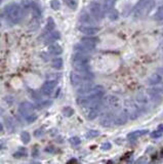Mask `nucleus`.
<instances>
[{
    "instance_id": "f257e3e1",
    "label": "nucleus",
    "mask_w": 163,
    "mask_h": 164,
    "mask_svg": "<svg viewBox=\"0 0 163 164\" xmlns=\"http://www.w3.org/2000/svg\"><path fill=\"white\" fill-rule=\"evenodd\" d=\"M4 15L11 24H19L24 18V9L17 3H10L4 7Z\"/></svg>"
},
{
    "instance_id": "f03ea898",
    "label": "nucleus",
    "mask_w": 163,
    "mask_h": 164,
    "mask_svg": "<svg viewBox=\"0 0 163 164\" xmlns=\"http://www.w3.org/2000/svg\"><path fill=\"white\" fill-rule=\"evenodd\" d=\"M155 6L154 0H140L133 8V15L136 18L147 17Z\"/></svg>"
},
{
    "instance_id": "7ed1b4c3",
    "label": "nucleus",
    "mask_w": 163,
    "mask_h": 164,
    "mask_svg": "<svg viewBox=\"0 0 163 164\" xmlns=\"http://www.w3.org/2000/svg\"><path fill=\"white\" fill-rule=\"evenodd\" d=\"M73 67L77 72H84L89 69V59L86 54L83 53H75L72 59Z\"/></svg>"
},
{
    "instance_id": "20e7f679",
    "label": "nucleus",
    "mask_w": 163,
    "mask_h": 164,
    "mask_svg": "<svg viewBox=\"0 0 163 164\" xmlns=\"http://www.w3.org/2000/svg\"><path fill=\"white\" fill-rule=\"evenodd\" d=\"M89 11H90V14L92 15V17H94V19H97V20H101V19H103L104 15H105L103 6L101 5V3L95 2V1L90 3Z\"/></svg>"
},
{
    "instance_id": "39448f33",
    "label": "nucleus",
    "mask_w": 163,
    "mask_h": 164,
    "mask_svg": "<svg viewBox=\"0 0 163 164\" xmlns=\"http://www.w3.org/2000/svg\"><path fill=\"white\" fill-rule=\"evenodd\" d=\"M104 94H105V88L103 87V86L95 85L91 88L90 92L87 94V96L91 102V101H94V99H101L104 96Z\"/></svg>"
},
{
    "instance_id": "423d86ee",
    "label": "nucleus",
    "mask_w": 163,
    "mask_h": 164,
    "mask_svg": "<svg viewBox=\"0 0 163 164\" xmlns=\"http://www.w3.org/2000/svg\"><path fill=\"white\" fill-rule=\"evenodd\" d=\"M115 120V115L112 112H106L102 115L100 119V124L104 127H110L112 124L114 123Z\"/></svg>"
},
{
    "instance_id": "0eeeda50",
    "label": "nucleus",
    "mask_w": 163,
    "mask_h": 164,
    "mask_svg": "<svg viewBox=\"0 0 163 164\" xmlns=\"http://www.w3.org/2000/svg\"><path fill=\"white\" fill-rule=\"evenodd\" d=\"M34 111V105H32L30 102H23L21 103L20 107H19V112L22 116L27 117L28 115L33 113Z\"/></svg>"
},
{
    "instance_id": "6e6552de",
    "label": "nucleus",
    "mask_w": 163,
    "mask_h": 164,
    "mask_svg": "<svg viewBox=\"0 0 163 164\" xmlns=\"http://www.w3.org/2000/svg\"><path fill=\"white\" fill-rule=\"evenodd\" d=\"M56 86V82L54 81V80H48V81H46L42 85V87H41V92H42V95H50L53 92Z\"/></svg>"
},
{
    "instance_id": "1a4fd4ad",
    "label": "nucleus",
    "mask_w": 163,
    "mask_h": 164,
    "mask_svg": "<svg viewBox=\"0 0 163 164\" xmlns=\"http://www.w3.org/2000/svg\"><path fill=\"white\" fill-rule=\"evenodd\" d=\"M128 112H127L126 110H123V111H121L119 114L117 115L116 117H115V120H114V124H116V125H123V124H125L127 120H128Z\"/></svg>"
},
{
    "instance_id": "9d476101",
    "label": "nucleus",
    "mask_w": 163,
    "mask_h": 164,
    "mask_svg": "<svg viewBox=\"0 0 163 164\" xmlns=\"http://www.w3.org/2000/svg\"><path fill=\"white\" fill-rule=\"evenodd\" d=\"M79 30H80L81 33L87 35V36H94V35L98 34L100 32V28L94 27V26H83Z\"/></svg>"
},
{
    "instance_id": "9b49d317",
    "label": "nucleus",
    "mask_w": 163,
    "mask_h": 164,
    "mask_svg": "<svg viewBox=\"0 0 163 164\" xmlns=\"http://www.w3.org/2000/svg\"><path fill=\"white\" fill-rule=\"evenodd\" d=\"M149 132L148 129H140V130H136V131H132V132H130L127 134V140L129 141H136L139 137L145 136Z\"/></svg>"
},
{
    "instance_id": "f8f14e48",
    "label": "nucleus",
    "mask_w": 163,
    "mask_h": 164,
    "mask_svg": "<svg viewBox=\"0 0 163 164\" xmlns=\"http://www.w3.org/2000/svg\"><path fill=\"white\" fill-rule=\"evenodd\" d=\"M94 47H90L88 45H86L84 43H79V44H76L74 46V50L76 53H83V54H87L89 53H91L92 50H94Z\"/></svg>"
},
{
    "instance_id": "ddd939ff",
    "label": "nucleus",
    "mask_w": 163,
    "mask_h": 164,
    "mask_svg": "<svg viewBox=\"0 0 163 164\" xmlns=\"http://www.w3.org/2000/svg\"><path fill=\"white\" fill-rule=\"evenodd\" d=\"M70 81H71L73 86H79L84 82L79 72H71V74H70Z\"/></svg>"
},
{
    "instance_id": "4468645a",
    "label": "nucleus",
    "mask_w": 163,
    "mask_h": 164,
    "mask_svg": "<svg viewBox=\"0 0 163 164\" xmlns=\"http://www.w3.org/2000/svg\"><path fill=\"white\" fill-rule=\"evenodd\" d=\"M94 87V85L91 84L90 81H87V82H83L82 84H80L78 86V89H77V92L80 95H87L90 92L91 88Z\"/></svg>"
},
{
    "instance_id": "2eb2a0df",
    "label": "nucleus",
    "mask_w": 163,
    "mask_h": 164,
    "mask_svg": "<svg viewBox=\"0 0 163 164\" xmlns=\"http://www.w3.org/2000/svg\"><path fill=\"white\" fill-rule=\"evenodd\" d=\"M106 103H107V105L109 106V107L113 108V109L119 108V106H120V99L116 95H109V96H107Z\"/></svg>"
},
{
    "instance_id": "dca6fc26",
    "label": "nucleus",
    "mask_w": 163,
    "mask_h": 164,
    "mask_svg": "<svg viewBox=\"0 0 163 164\" xmlns=\"http://www.w3.org/2000/svg\"><path fill=\"white\" fill-rule=\"evenodd\" d=\"M81 42L86 44V45L90 46V47H95V45L98 42V38L94 37V36H86V37H82L81 38Z\"/></svg>"
},
{
    "instance_id": "f3484780",
    "label": "nucleus",
    "mask_w": 163,
    "mask_h": 164,
    "mask_svg": "<svg viewBox=\"0 0 163 164\" xmlns=\"http://www.w3.org/2000/svg\"><path fill=\"white\" fill-rule=\"evenodd\" d=\"M54 27H56V23H54L53 19L48 18L47 19V22H46V26H45V28H44V32L42 33L43 36H46V35H48L50 32H52Z\"/></svg>"
},
{
    "instance_id": "a211bd4d",
    "label": "nucleus",
    "mask_w": 163,
    "mask_h": 164,
    "mask_svg": "<svg viewBox=\"0 0 163 164\" xmlns=\"http://www.w3.org/2000/svg\"><path fill=\"white\" fill-rule=\"evenodd\" d=\"M48 51H49V53L53 54V56H59V54H61L63 53V48H62V46H60L59 44L52 43L49 45Z\"/></svg>"
},
{
    "instance_id": "6ab92c4d",
    "label": "nucleus",
    "mask_w": 163,
    "mask_h": 164,
    "mask_svg": "<svg viewBox=\"0 0 163 164\" xmlns=\"http://www.w3.org/2000/svg\"><path fill=\"white\" fill-rule=\"evenodd\" d=\"M45 37H46V38H45V41H46V42H53V41L60 39V38H61V35H60V32L52 31V32H50L48 35H46Z\"/></svg>"
},
{
    "instance_id": "aec40b11",
    "label": "nucleus",
    "mask_w": 163,
    "mask_h": 164,
    "mask_svg": "<svg viewBox=\"0 0 163 164\" xmlns=\"http://www.w3.org/2000/svg\"><path fill=\"white\" fill-rule=\"evenodd\" d=\"M163 80V76L162 74H154V75H152V77L150 78L149 80V83L151 85H157V84H160Z\"/></svg>"
},
{
    "instance_id": "412c9836",
    "label": "nucleus",
    "mask_w": 163,
    "mask_h": 164,
    "mask_svg": "<svg viewBox=\"0 0 163 164\" xmlns=\"http://www.w3.org/2000/svg\"><path fill=\"white\" fill-rule=\"evenodd\" d=\"M64 66V61L62 57H54L52 61V67L56 70H61Z\"/></svg>"
},
{
    "instance_id": "4be33fe9",
    "label": "nucleus",
    "mask_w": 163,
    "mask_h": 164,
    "mask_svg": "<svg viewBox=\"0 0 163 164\" xmlns=\"http://www.w3.org/2000/svg\"><path fill=\"white\" fill-rule=\"evenodd\" d=\"M27 156V151L25 150V148H19L18 152L14 154L15 158H23V157Z\"/></svg>"
},
{
    "instance_id": "5701e85b",
    "label": "nucleus",
    "mask_w": 163,
    "mask_h": 164,
    "mask_svg": "<svg viewBox=\"0 0 163 164\" xmlns=\"http://www.w3.org/2000/svg\"><path fill=\"white\" fill-rule=\"evenodd\" d=\"M21 140L24 144H28L29 141H31V136L30 133L27 132V131H22L21 132Z\"/></svg>"
},
{
    "instance_id": "b1692460",
    "label": "nucleus",
    "mask_w": 163,
    "mask_h": 164,
    "mask_svg": "<svg viewBox=\"0 0 163 164\" xmlns=\"http://www.w3.org/2000/svg\"><path fill=\"white\" fill-rule=\"evenodd\" d=\"M63 114H64V116H66V117H71L73 116V114H74V110H73L71 107H65L63 109Z\"/></svg>"
},
{
    "instance_id": "393cba45",
    "label": "nucleus",
    "mask_w": 163,
    "mask_h": 164,
    "mask_svg": "<svg viewBox=\"0 0 163 164\" xmlns=\"http://www.w3.org/2000/svg\"><path fill=\"white\" fill-rule=\"evenodd\" d=\"M155 20L163 21V5L160 6V7L157 9V11H156V14H155Z\"/></svg>"
},
{
    "instance_id": "a878e982",
    "label": "nucleus",
    "mask_w": 163,
    "mask_h": 164,
    "mask_svg": "<svg viewBox=\"0 0 163 164\" xmlns=\"http://www.w3.org/2000/svg\"><path fill=\"white\" fill-rule=\"evenodd\" d=\"M100 136V131L98 130H88L87 133H86V137H88V139H94V137H97Z\"/></svg>"
},
{
    "instance_id": "bb28decb",
    "label": "nucleus",
    "mask_w": 163,
    "mask_h": 164,
    "mask_svg": "<svg viewBox=\"0 0 163 164\" xmlns=\"http://www.w3.org/2000/svg\"><path fill=\"white\" fill-rule=\"evenodd\" d=\"M118 12L116 9H114V8H112L110 11H109V18H110V20L111 21H116L117 19H118Z\"/></svg>"
},
{
    "instance_id": "cd10ccee",
    "label": "nucleus",
    "mask_w": 163,
    "mask_h": 164,
    "mask_svg": "<svg viewBox=\"0 0 163 164\" xmlns=\"http://www.w3.org/2000/svg\"><path fill=\"white\" fill-rule=\"evenodd\" d=\"M66 4L68 5V7H70L71 9H76L77 8V1L76 0H65Z\"/></svg>"
},
{
    "instance_id": "c85d7f7f",
    "label": "nucleus",
    "mask_w": 163,
    "mask_h": 164,
    "mask_svg": "<svg viewBox=\"0 0 163 164\" xmlns=\"http://www.w3.org/2000/svg\"><path fill=\"white\" fill-rule=\"evenodd\" d=\"M69 143L71 145H73V146H78V145H80L81 140L79 139L78 137H72L69 139Z\"/></svg>"
},
{
    "instance_id": "c756f323",
    "label": "nucleus",
    "mask_w": 163,
    "mask_h": 164,
    "mask_svg": "<svg viewBox=\"0 0 163 164\" xmlns=\"http://www.w3.org/2000/svg\"><path fill=\"white\" fill-rule=\"evenodd\" d=\"M50 7H52L53 11H59L61 7V3L57 0H52L50 1Z\"/></svg>"
},
{
    "instance_id": "7c9ffc66",
    "label": "nucleus",
    "mask_w": 163,
    "mask_h": 164,
    "mask_svg": "<svg viewBox=\"0 0 163 164\" xmlns=\"http://www.w3.org/2000/svg\"><path fill=\"white\" fill-rule=\"evenodd\" d=\"M5 124H6V126H7V128L9 130H14L15 129V125H14V121L11 120L10 118H7L6 117L5 118Z\"/></svg>"
},
{
    "instance_id": "2f4dec72",
    "label": "nucleus",
    "mask_w": 163,
    "mask_h": 164,
    "mask_svg": "<svg viewBox=\"0 0 163 164\" xmlns=\"http://www.w3.org/2000/svg\"><path fill=\"white\" fill-rule=\"evenodd\" d=\"M21 6L23 7V9H26V11H28V9H31V7H32V2L29 1V0H23V1H22Z\"/></svg>"
},
{
    "instance_id": "473e14b6",
    "label": "nucleus",
    "mask_w": 163,
    "mask_h": 164,
    "mask_svg": "<svg viewBox=\"0 0 163 164\" xmlns=\"http://www.w3.org/2000/svg\"><path fill=\"white\" fill-rule=\"evenodd\" d=\"M80 21L82 22V23H90V22H91L90 15H87V14L82 15L81 17H80Z\"/></svg>"
},
{
    "instance_id": "72a5a7b5",
    "label": "nucleus",
    "mask_w": 163,
    "mask_h": 164,
    "mask_svg": "<svg viewBox=\"0 0 163 164\" xmlns=\"http://www.w3.org/2000/svg\"><path fill=\"white\" fill-rule=\"evenodd\" d=\"M37 119V115L36 114H30L28 115V116L26 117V121L28 122V123H33V122Z\"/></svg>"
},
{
    "instance_id": "f704fd0d",
    "label": "nucleus",
    "mask_w": 163,
    "mask_h": 164,
    "mask_svg": "<svg viewBox=\"0 0 163 164\" xmlns=\"http://www.w3.org/2000/svg\"><path fill=\"white\" fill-rule=\"evenodd\" d=\"M162 136H163V132L159 129L153 131V132L151 133V137H153V139H159V137H161Z\"/></svg>"
},
{
    "instance_id": "c9c22d12",
    "label": "nucleus",
    "mask_w": 163,
    "mask_h": 164,
    "mask_svg": "<svg viewBox=\"0 0 163 164\" xmlns=\"http://www.w3.org/2000/svg\"><path fill=\"white\" fill-rule=\"evenodd\" d=\"M101 149H102V150H104V151L110 150V149H111V144L109 143V141H106V143H104L103 145H102Z\"/></svg>"
},
{
    "instance_id": "e433bc0d",
    "label": "nucleus",
    "mask_w": 163,
    "mask_h": 164,
    "mask_svg": "<svg viewBox=\"0 0 163 164\" xmlns=\"http://www.w3.org/2000/svg\"><path fill=\"white\" fill-rule=\"evenodd\" d=\"M42 132H43V130L41 129V128H39V129H37V130L34 131V136L35 137H40L41 134H42Z\"/></svg>"
},
{
    "instance_id": "4c0bfd02",
    "label": "nucleus",
    "mask_w": 163,
    "mask_h": 164,
    "mask_svg": "<svg viewBox=\"0 0 163 164\" xmlns=\"http://www.w3.org/2000/svg\"><path fill=\"white\" fill-rule=\"evenodd\" d=\"M137 163H145V162H147V159L145 158V157H143V159H140V160H137V161H136Z\"/></svg>"
},
{
    "instance_id": "58836bf2",
    "label": "nucleus",
    "mask_w": 163,
    "mask_h": 164,
    "mask_svg": "<svg viewBox=\"0 0 163 164\" xmlns=\"http://www.w3.org/2000/svg\"><path fill=\"white\" fill-rule=\"evenodd\" d=\"M32 154H33V156H37V155H38V150H37V149H35V148H34L33 153H32Z\"/></svg>"
},
{
    "instance_id": "ea45409f",
    "label": "nucleus",
    "mask_w": 163,
    "mask_h": 164,
    "mask_svg": "<svg viewBox=\"0 0 163 164\" xmlns=\"http://www.w3.org/2000/svg\"><path fill=\"white\" fill-rule=\"evenodd\" d=\"M158 129H159V130H161L162 132H163V124H160V125H159V126H158Z\"/></svg>"
},
{
    "instance_id": "a19ab883",
    "label": "nucleus",
    "mask_w": 163,
    "mask_h": 164,
    "mask_svg": "<svg viewBox=\"0 0 163 164\" xmlns=\"http://www.w3.org/2000/svg\"><path fill=\"white\" fill-rule=\"evenodd\" d=\"M76 162H77L76 159H72V160H70V161H68V163H76Z\"/></svg>"
},
{
    "instance_id": "79ce46f5",
    "label": "nucleus",
    "mask_w": 163,
    "mask_h": 164,
    "mask_svg": "<svg viewBox=\"0 0 163 164\" xmlns=\"http://www.w3.org/2000/svg\"><path fill=\"white\" fill-rule=\"evenodd\" d=\"M2 130H3V124L0 123V132H2Z\"/></svg>"
}]
</instances>
